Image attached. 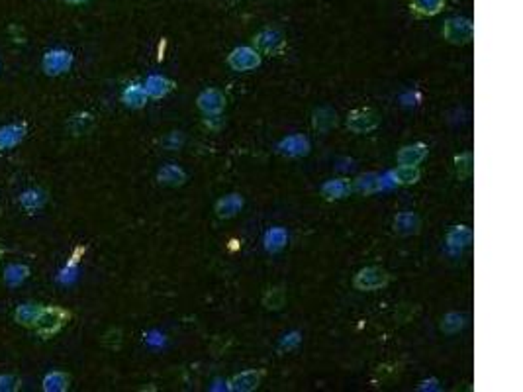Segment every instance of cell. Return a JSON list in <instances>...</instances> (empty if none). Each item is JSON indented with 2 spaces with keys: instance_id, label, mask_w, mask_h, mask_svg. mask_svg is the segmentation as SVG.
Instances as JSON below:
<instances>
[{
  "instance_id": "obj_1",
  "label": "cell",
  "mask_w": 523,
  "mask_h": 392,
  "mask_svg": "<svg viewBox=\"0 0 523 392\" xmlns=\"http://www.w3.org/2000/svg\"><path fill=\"white\" fill-rule=\"evenodd\" d=\"M390 285V273L383 267H363L353 278V287L361 292L383 291Z\"/></svg>"
},
{
  "instance_id": "obj_2",
  "label": "cell",
  "mask_w": 523,
  "mask_h": 392,
  "mask_svg": "<svg viewBox=\"0 0 523 392\" xmlns=\"http://www.w3.org/2000/svg\"><path fill=\"white\" fill-rule=\"evenodd\" d=\"M69 318H71V314L63 308H57V306L41 308V314H39L38 322H36L38 333L41 338H50V336L57 333L59 329L63 328Z\"/></svg>"
},
{
  "instance_id": "obj_3",
  "label": "cell",
  "mask_w": 523,
  "mask_h": 392,
  "mask_svg": "<svg viewBox=\"0 0 523 392\" xmlns=\"http://www.w3.org/2000/svg\"><path fill=\"white\" fill-rule=\"evenodd\" d=\"M253 45L261 55H281L286 48V38L277 28H265L253 38Z\"/></svg>"
},
{
  "instance_id": "obj_4",
  "label": "cell",
  "mask_w": 523,
  "mask_h": 392,
  "mask_svg": "<svg viewBox=\"0 0 523 392\" xmlns=\"http://www.w3.org/2000/svg\"><path fill=\"white\" fill-rule=\"evenodd\" d=\"M474 36V24L471 18H451L443 25V38L453 45L471 43Z\"/></svg>"
},
{
  "instance_id": "obj_5",
  "label": "cell",
  "mask_w": 523,
  "mask_h": 392,
  "mask_svg": "<svg viewBox=\"0 0 523 392\" xmlns=\"http://www.w3.org/2000/svg\"><path fill=\"white\" fill-rule=\"evenodd\" d=\"M261 53L255 50V48H235L228 55V65H230L233 71L237 73H247V71H255L257 67H261Z\"/></svg>"
},
{
  "instance_id": "obj_6",
  "label": "cell",
  "mask_w": 523,
  "mask_h": 392,
  "mask_svg": "<svg viewBox=\"0 0 523 392\" xmlns=\"http://www.w3.org/2000/svg\"><path fill=\"white\" fill-rule=\"evenodd\" d=\"M381 124V116L370 108H357L347 116V127L353 134H369Z\"/></svg>"
},
{
  "instance_id": "obj_7",
  "label": "cell",
  "mask_w": 523,
  "mask_h": 392,
  "mask_svg": "<svg viewBox=\"0 0 523 392\" xmlns=\"http://www.w3.org/2000/svg\"><path fill=\"white\" fill-rule=\"evenodd\" d=\"M226 94L217 89H206L198 94L196 106L204 116H220L226 110Z\"/></svg>"
},
{
  "instance_id": "obj_8",
  "label": "cell",
  "mask_w": 523,
  "mask_h": 392,
  "mask_svg": "<svg viewBox=\"0 0 523 392\" xmlns=\"http://www.w3.org/2000/svg\"><path fill=\"white\" fill-rule=\"evenodd\" d=\"M263 377H265V369H249L231 377L228 384H230V391L233 392H253L261 384Z\"/></svg>"
},
{
  "instance_id": "obj_9",
  "label": "cell",
  "mask_w": 523,
  "mask_h": 392,
  "mask_svg": "<svg viewBox=\"0 0 523 392\" xmlns=\"http://www.w3.org/2000/svg\"><path fill=\"white\" fill-rule=\"evenodd\" d=\"M71 65H73V55H71L69 51L55 50L50 51V53L43 57V71L52 76L61 75L65 71H69Z\"/></svg>"
},
{
  "instance_id": "obj_10",
  "label": "cell",
  "mask_w": 523,
  "mask_h": 392,
  "mask_svg": "<svg viewBox=\"0 0 523 392\" xmlns=\"http://www.w3.org/2000/svg\"><path fill=\"white\" fill-rule=\"evenodd\" d=\"M394 231L402 238L418 236L421 231V218L416 212H400L394 218Z\"/></svg>"
},
{
  "instance_id": "obj_11",
  "label": "cell",
  "mask_w": 523,
  "mask_h": 392,
  "mask_svg": "<svg viewBox=\"0 0 523 392\" xmlns=\"http://www.w3.org/2000/svg\"><path fill=\"white\" fill-rule=\"evenodd\" d=\"M353 190V183L349 178H332L321 185V196L325 200H341L347 198Z\"/></svg>"
},
{
  "instance_id": "obj_12",
  "label": "cell",
  "mask_w": 523,
  "mask_h": 392,
  "mask_svg": "<svg viewBox=\"0 0 523 392\" xmlns=\"http://www.w3.org/2000/svg\"><path fill=\"white\" fill-rule=\"evenodd\" d=\"M279 152L286 157H304L310 153V141L302 134H294L279 143Z\"/></svg>"
},
{
  "instance_id": "obj_13",
  "label": "cell",
  "mask_w": 523,
  "mask_h": 392,
  "mask_svg": "<svg viewBox=\"0 0 523 392\" xmlns=\"http://www.w3.org/2000/svg\"><path fill=\"white\" fill-rule=\"evenodd\" d=\"M243 196L239 194H228V196H222L220 200L214 206V212L220 220H230V218H235V216L242 212L243 208Z\"/></svg>"
},
{
  "instance_id": "obj_14",
  "label": "cell",
  "mask_w": 523,
  "mask_h": 392,
  "mask_svg": "<svg viewBox=\"0 0 523 392\" xmlns=\"http://www.w3.org/2000/svg\"><path fill=\"white\" fill-rule=\"evenodd\" d=\"M429 153V147L425 143H409L404 145L400 152L396 153V161L400 165H420Z\"/></svg>"
},
{
  "instance_id": "obj_15",
  "label": "cell",
  "mask_w": 523,
  "mask_h": 392,
  "mask_svg": "<svg viewBox=\"0 0 523 392\" xmlns=\"http://www.w3.org/2000/svg\"><path fill=\"white\" fill-rule=\"evenodd\" d=\"M143 89L147 92V96H151V99H163V96H167L171 90L175 89V81H171V79L161 75H151L145 81Z\"/></svg>"
},
{
  "instance_id": "obj_16",
  "label": "cell",
  "mask_w": 523,
  "mask_h": 392,
  "mask_svg": "<svg viewBox=\"0 0 523 392\" xmlns=\"http://www.w3.org/2000/svg\"><path fill=\"white\" fill-rule=\"evenodd\" d=\"M157 180L167 187H180L189 180V175L184 173V169H180L179 165H165L159 169Z\"/></svg>"
},
{
  "instance_id": "obj_17",
  "label": "cell",
  "mask_w": 523,
  "mask_h": 392,
  "mask_svg": "<svg viewBox=\"0 0 523 392\" xmlns=\"http://www.w3.org/2000/svg\"><path fill=\"white\" fill-rule=\"evenodd\" d=\"M26 136V127L22 124H10V126L0 127V149H10L18 145Z\"/></svg>"
},
{
  "instance_id": "obj_18",
  "label": "cell",
  "mask_w": 523,
  "mask_h": 392,
  "mask_svg": "<svg viewBox=\"0 0 523 392\" xmlns=\"http://www.w3.org/2000/svg\"><path fill=\"white\" fill-rule=\"evenodd\" d=\"M445 2L447 0H412L409 8L420 18H431L445 8Z\"/></svg>"
},
{
  "instance_id": "obj_19",
  "label": "cell",
  "mask_w": 523,
  "mask_h": 392,
  "mask_svg": "<svg viewBox=\"0 0 523 392\" xmlns=\"http://www.w3.org/2000/svg\"><path fill=\"white\" fill-rule=\"evenodd\" d=\"M390 175H392V178H394V183L408 187V185H416V183L420 180L421 169L418 167V165H400V167L394 169Z\"/></svg>"
},
{
  "instance_id": "obj_20",
  "label": "cell",
  "mask_w": 523,
  "mask_h": 392,
  "mask_svg": "<svg viewBox=\"0 0 523 392\" xmlns=\"http://www.w3.org/2000/svg\"><path fill=\"white\" fill-rule=\"evenodd\" d=\"M447 243L453 249H465L472 243V229L467 226H455L447 234Z\"/></svg>"
},
{
  "instance_id": "obj_21",
  "label": "cell",
  "mask_w": 523,
  "mask_h": 392,
  "mask_svg": "<svg viewBox=\"0 0 523 392\" xmlns=\"http://www.w3.org/2000/svg\"><path fill=\"white\" fill-rule=\"evenodd\" d=\"M312 124L318 132H330L333 126H337V114L333 112L330 106H323V108H318L314 112V118H312Z\"/></svg>"
},
{
  "instance_id": "obj_22",
  "label": "cell",
  "mask_w": 523,
  "mask_h": 392,
  "mask_svg": "<svg viewBox=\"0 0 523 392\" xmlns=\"http://www.w3.org/2000/svg\"><path fill=\"white\" fill-rule=\"evenodd\" d=\"M39 314H41V306H38V304H22V306H18L14 318L20 326L30 328V326H36Z\"/></svg>"
},
{
  "instance_id": "obj_23",
  "label": "cell",
  "mask_w": 523,
  "mask_h": 392,
  "mask_svg": "<svg viewBox=\"0 0 523 392\" xmlns=\"http://www.w3.org/2000/svg\"><path fill=\"white\" fill-rule=\"evenodd\" d=\"M288 241V234L284 228H270L265 234V249L268 254H279Z\"/></svg>"
},
{
  "instance_id": "obj_24",
  "label": "cell",
  "mask_w": 523,
  "mask_h": 392,
  "mask_svg": "<svg viewBox=\"0 0 523 392\" xmlns=\"http://www.w3.org/2000/svg\"><path fill=\"white\" fill-rule=\"evenodd\" d=\"M147 99L149 96H147V92H145V89L141 85H129L128 89L124 90V94H122V101L129 108H143Z\"/></svg>"
},
{
  "instance_id": "obj_25",
  "label": "cell",
  "mask_w": 523,
  "mask_h": 392,
  "mask_svg": "<svg viewBox=\"0 0 523 392\" xmlns=\"http://www.w3.org/2000/svg\"><path fill=\"white\" fill-rule=\"evenodd\" d=\"M355 189L361 194H374V192L383 189V183H381V177L376 173H367V175H361L355 180Z\"/></svg>"
},
{
  "instance_id": "obj_26",
  "label": "cell",
  "mask_w": 523,
  "mask_h": 392,
  "mask_svg": "<svg viewBox=\"0 0 523 392\" xmlns=\"http://www.w3.org/2000/svg\"><path fill=\"white\" fill-rule=\"evenodd\" d=\"M69 389V375L61 371H53L43 379V391L47 392H63Z\"/></svg>"
},
{
  "instance_id": "obj_27",
  "label": "cell",
  "mask_w": 523,
  "mask_h": 392,
  "mask_svg": "<svg viewBox=\"0 0 523 392\" xmlns=\"http://www.w3.org/2000/svg\"><path fill=\"white\" fill-rule=\"evenodd\" d=\"M284 304H286V292L282 287H273L263 296V306L267 310H281Z\"/></svg>"
},
{
  "instance_id": "obj_28",
  "label": "cell",
  "mask_w": 523,
  "mask_h": 392,
  "mask_svg": "<svg viewBox=\"0 0 523 392\" xmlns=\"http://www.w3.org/2000/svg\"><path fill=\"white\" fill-rule=\"evenodd\" d=\"M20 203H22V206H24L26 210H38V208H41L43 204L47 203V194L39 189L26 190V192L20 196Z\"/></svg>"
},
{
  "instance_id": "obj_29",
  "label": "cell",
  "mask_w": 523,
  "mask_h": 392,
  "mask_svg": "<svg viewBox=\"0 0 523 392\" xmlns=\"http://www.w3.org/2000/svg\"><path fill=\"white\" fill-rule=\"evenodd\" d=\"M467 326V318L457 312H449L443 320H441V331L447 336H453Z\"/></svg>"
},
{
  "instance_id": "obj_30",
  "label": "cell",
  "mask_w": 523,
  "mask_h": 392,
  "mask_svg": "<svg viewBox=\"0 0 523 392\" xmlns=\"http://www.w3.org/2000/svg\"><path fill=\"white\" fill-rule=\"evenodd\" d=\"M28 275H30V269L26 265H8L4 271V280L8 287H18L26 280Z\"/></svg>"
},
{
  "instance_id": "obj_31",
  "label": "cell",
  "mask_w": 523,
  "mask_h": 392,
  "mask_svg": "<svg viewBox=\"0 0 523 392\" xmlns=\"http://www.w3.org/2000/svg\"><path fill=\"white\" fill-rule=\"evenodd\" d=\"M455 169L460 178H469L472 175V153L467 152L455 159Z\"/></svg>"
},
{
  "instance_id": "obj_32",
  "label": "cell",
  "mask_w": 523,
  "mask_h": 392,
  "mask_svg": "<svg viewBox=\"0 0 523 392\" xmlns=\"http://www.w3.org/2000/svg\"><path fill=\"white\" fill-rule=\"evenodd\" d=\"M90 127H92V116L90 114L75 116V118L71 120V130L75 132V136H78V134H87Z\"/></svg>"
},
{
  "instance_id": "obj_33",
  "label": "cell",
  "mask_w": 523,
  "mask_h": 392,
  "mask_svg": "<svg viewBox=\"0 0 523 392\" xmlns=\"http://www.w3.org/2000/svg\"><path fill=\"white\" fill-rule=\"evenodd\" d=\"M163 147L165 149H171V152H175V149H180L182 147V143H184V136L182 134H179V132H171L169 136H165L163 138Z\"/></svg>"
},
{
  "instance_id": "obj_34",
  "label": "cell",
  "mask_w": 523,
  "mask_h": 392,
  "mask_svg": "<svg viewBox=\"0 0 523 392\" xmlns=\"http://www.w3.org/2000/svg\"><path fill=\"white\" fill-rule=\"evenodd\" d=\"M300 343V331H292V333H288V336H284L281 342V349L282 351H292L294 347Z\"/></svg>"
},
{
  "instance_id": "obj_35",
  "label": "cell",
  "mask_w": 523,
  "mask_h": 392,
  "mask_svg": "<svg viewBox=\"0 0 523 392\" xmlns=\"http://www.w3.org/2000/svg\"><path fill=\"white\" fill-rule=\"evenodd\" d=\"M18 384H20V380L12 377V375H4V377H0V392H12L18 389Z\"/></svg>"
},
{
  "instance_id": "obj_36",
  "label": "cell",
  "mask_w": 523,
  "mask_h": 392,
  "mask_svg": "<svg viewBox=\"0 0 523 392\" xmlns=\"http://www.w3.org/2000/svg\"><path fill=\"white\" fill-rule=\"evenodd\" d=\"M75 273H77V271H75V267L67 265V269H65V271H61V277H59V280H61V282H73V280H75V277H77Z\"/></svg>"
},
{
  "instance_id": "obj_37",
  "label": "cell",
  "mask_w": 523,
  "mask_h": 392,
  "mask_svg": "<svg viewBox=\"0 0 523 392\" xmlns=\"http://www.w3.org/2000/svg\"><path fill=\"white\" fill-rule=\"evenodd\" d=\"M65 2H69V4H83V2H89V0H65Z\"/></svg>"
}]
</instances>
